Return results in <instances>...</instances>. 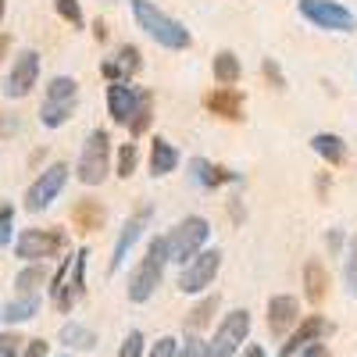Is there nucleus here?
I'll return each mask as SVG.
<instances>
[{
    "mask_svg": "<svg viewBox=\"0 0 357 357\" xmlns=\"http://www.w3.org/2000/svg\"><path fill=\"white\" fill-rule=\"evenodd\" d=\"M129 8H132L136 25H139L158 47H165V50H172V54L190 50V43H193L190 29L178 22V18H172L168 11H161L154 0H129Z\"/></svg>",
    "mask_w": 357,
    "mask_h": 357,
    "instance_id": "obj_1",
    "label": "nucleus"
},
{
    "mask_svg": "<svg viewBox=\"0 0 357 357\" xmlns=\"http://www.w3.org/2000/svg\"><path fill=\"white\" fill-rule=\"evenodd\" d=\"M86 257H89L86 247L68 250L61 257V264H57L54 279H50V301H54V307L61 314H68L86 296Z\"/></svg>",
    "mask_w": 357,
    "mask_h": 357,
    "instance_id": "obj_2",
    "label": "nucleus"
},
{
    "mask_svg": "<svg viewBox=\"0 0 357 357\" xmlns=\"http://www.w3.org/2000/svg\"><path fill=\"white\" fill-rule=\"evenodd\" d=\"M168 247H165V236H151V247L143 250L139 264L132 268L129 275V301L132 304H146L151 296L158 293V286L165 282V268H168Z\"/></svg>",
    "mask_w": 357,
    "mask_h": 357,
    "instance_id": "obj_3",
    "label": "nucleus"
},
{
    "mask_svg": "<svg viewBox=\"0 0 357 357\" xmlns=\"http://www.w3.org/2000/svg\"><path fill=\"white\" fill-rule=\"evenodd\" d=\"M207 243H211V222L204 215H186L178 218L168 232H165V247H168V261L183 268L186 261H193Z\"/></svg>",
    "mask_w": 357,
    "mask_h": 357,
    "instance_id": "obj_4",
    "label": "nucleus"
},
{
    "mask_svg": "<svg viewBox=\"0 0 357 357\" xmlns=\"http://www.w3.org/2000/svg\"><path fill=\"white\" fill-rule=\"evenodd\" d=\"M111 175V136L107 129H93L82 139V151L75 161V178L82 186H104Z\"/></svg>",
    "mask_w": 357,
    "mask_h": 357,
    "instance_id": "obj_5",
    "label": "nucleus"
},
{
    "mask_svg": "<svg viewBox=\"0 0 357 357\" xmlns=\"http://www.w3.org/2000/svg\"><path fill=\"white\" fill-rule=\"evenodd\" d=\"M72 165L68 161H54V165H47L33 183H29V190H25V200H22V207L29 215H43L47 207L65 193V186H68V178H72Z\"/></svg>",
    "mask_w": 357,
    "mask_h": 357,
    "instance_id": "obj_6",
    "label": "nucleus"
},
{
    "mask_svg": "<svg viewBox=\"0 0 357 357\" xmlns=\"http://www.w3.org/2000/svg\"><path fill=\"white\" fill-rule=\"evenodd\" d=\"M68 254V232L65 229H22L15 236V257L33 264V261H54Z\"/></svg>",
    "mask_w": 357,
    "mask_h": 357,
    "instance_id": "obj_7",
    "label": "nucleus"
},
{
    "mask_svg": "<svg viewBox=\"0 0 357 357\" xmlns=\"http://www.w3.org/2000/svg\"><path fill=\"white\" fill-rule=\"evenodd\" d=\"M247 340H250V311L236 307L218 321V329L204 340V357H236L247 347Z\"/></svg>",
    "mask_w": 357,
    "mask_h": 357,
    "instance_id": "obj_8",
    "label": "nucleus"
},
{
    "mask_svg": "<svg viewBox=\"0 0 357 357\" xmlns=\"http://www.w3.org/2000/svg\"><path fill=\"white\" fill-rule=\"evenodd\" d=\"M296 11H301V18L314 29H321V33H343L350 36L357 29V15L340 4V0H296Z\"/></svg>",
    "mask_w": 357,
    "mask_h": 357,
    "instance_id": "obj_9",
    "label": "nucleus"
},
{
    "mask_svg": "<svg viewBox=\"0 0 357 357\" xmlns=\"http://www.w3.org/2000/svg\"><path fill=\"white\" fill-rule=\"evenodd\" d=\"M40 72H43L40 50H33V47L18 50L15 61H11V68H8V75H4V86H0V89H4V97H8V100H25V97L40 86Z\"/></svg>",
    "mask_w": 357,
    "mask_h": 357,
    "instance_id": "obj_10",
    "label": "nucleus"
},
{
    "mask_svg": "<svg viewBox=\"0 0 357 357\" xmlns=\"http://www.w3.org/2000/svg\"><path fill=\"white\" fill-rule=\"evenodd\" d=\"M218 272H222V250L204 247L193 261H186L183 268H178V293H186V296H204L207 286H215Z\"/></svg>",
    "mask_w": 357,
    "mask_h": 357,
    "instance_id": "obj_11",
    "label": "nucleus"
},
{
    "mask_svg": "<svg viewBox=\"0 0 357 357\" xmlns=\"http://www.w3.org/2000/svg\"><path fill=\"white\" fill-rule=\"evenodd\" d=\"M151 218H154V204H139L136 211L122 222V232H118L114 250H111V261H107V275H118V272H122V264L129 261L132 247L143 240V232L151 229Z\"/></svg>",
    "mask_w": 357,
    "mask_h": 357,
    "instance_id": "obj_12",
    "label": "nucleus"
},
{
    "mask_svg": "<svg viewBox=\"0 0 357 357\" xmlns=\"http://www.w3.org/2000/svg\"><path fill=\"white\" fill-rule=\"evenodd\" d=\"M301 301H296L293 293H275L272 301H268V333L275 340L289 336L296 329V321H301Z\"/></svg>",
    "mask_w": 357,
    "mask_h": 357,
    "instance_id": "obj_13",
    "label": "nucleus"
},
{
    "mask_svg": "<svg viewBox=\"0 0 357 357\" xmlns=\"http://www.w3.org/2000/svg\"><path fill=\"white\" fill-rule=\"evenodd\" d=\"M333 325L325 321L321 314H304L301 321H296V329L286 336V343H282V350H279V357H296L304 347H311V343H318L325 333H329Z\"/></svg>",
    "mask_w": 357,
    "mask_h": 357,
    "instance_id": "obj_14",
    "label": "nucleus"
},
{
    "mask_svg": "<svg viewBox=\"0 0 357 357\" xmlns=\"http://www.w3.org/2000/svg\"><path fill=\"white\" fill-rule=\"evenodd\" d=\"M139 89L132 82H107V114L114 126H129V118L139 104Z\"/></svg>",
    "mask_w": 357,
    "mask_h": 357,
    "instance_id": "obj_15",
    "label": "nucleus"
},
{
    "mask_svg": "<svg viewBox=\"0 0 357 357\" xmlns=\"http://www.w3.org/2000/svg\"><path fill=\"white\" fill-rule=\"evenodd\" d=\"M183 165V154H178V146L165 136H151V158H146V168H151V178H165L172 172H178Z\"/></svg>",
    "mask_w": 357,
    "mask_h": 357,
    "instance_id": "obj_16",
    "label": "nucleus"
},
{
    "mask_svg": "<svg viewBox=\"0 0 357 357\" xmlns=\"http://www.w3.org/2000/svg\"><path fill=\"white\" fill-rule=\"evenodd\" d=\"M204 107L218 114L222 122H240L243 118V93H236L232 86H218L211 93H204Z\"/></svg>",
    "mask_w": 357,
    "mask_h": 357,
    "instance_id": "obj_17",
    "label": "nucleus"
},
{
    "mask_svg": "<svg viewBox=\"0 0 357 357\" xmlns=\"http://www.w3.org/2000/svg\"><path fill=\"white\" fill-rule=\"evenodd\" d=\"M311 151L325 161V165H343L347 161V139L336 136V132H314L311 136Z\"/></svg>",
    "mask_w": 357,
    "mask_h": 357,
    "instance_id": "obj_18",
    "label": "nucleus"
},
{
    "mask_svg": "<svg viewBox=\"0 0 357 357\" xmlns=\"http://www.w3.org/2000/svg\"><path fill=\"white\" fill-rule=\"evenodd\" d=\"M75 107H79V100H47V97H43V104H40V126H43V129H61V126H68L72 114H75Z\"/></svg>",
    "mask_w": 357,
    "mask_h": 357,
    "instance_id": "obj_19",
    "label": "nucleus"
},
{
    "mask_svg": "<svg viewBox=\"0 0 357 357\" xmlns=\"http://www.w3.org/2000/svg\"><path fill=\"white\" fill-rule=\"evenodd\" d=\"M72 222H75V229L79 232H93V229H104V222H107V211H104V204L100 200H79L75 204V211H72Z\"/></svg>",
    "mask_w": 357,
    "mask_h": 357,
    "instance_id": "obj_20",
    "label": "nucleus"
},
{
    "mask_svg": "<svg viewBox=\"0 0 357 357\" xmlns=\"http://www.w3.org/2000/svg\"><path fill=\"white\" fill-rule=\"evenodd\" d=\"M325 293H329V272H325V264L314 257L304 264V296L311 304H321Z\"/></svg>",
    "mask_w": 357,
    "mask_h": 357,
    "instance_id": "obj_21",
    "label": "nucleus"
},
{
    "mask_svg": "<svg viewBox=\"0 0 357 357\" xmlns=\"http://www.w3.org/2000/svg\"><path fill=\"white\" fill-rule=\"evenodd\" d=\"M151 126H154V93H151V89H139V104H136V111H132L126 129H129L132 139H139V136L151 132Z\"/></svg>",
    "mask_w": 357,
    "mask_h": 357,
    "instance_id": "obj_22",
    "label": "nucleus"
},
{
    "mask_svg": "<svg viewBox=\"0 0 357 357\" xmlns=\"http://www.w3.org/2000/svg\"><path fill=\"white\" fill-rule=\"evenodd\" d=\"M211 75L218 86H236L243 75V65H240V57H236L232 50H218L215 54V61H211Z\"/></svg>",
    "mask_w": 357,
    "mask_h": 357,
    "instance_id": "obj_23",
    "label": "nucleus"
},
{
    "mask_svg": "<svg viewBox=\"0 0 357 357\" xmlns=\"http://www.w3.org/2000/svg\"><path fill=\"white\" fill-rule=\"evenodd\" d=\"M218 304H222V301H218V293H204V296H200V301L193 304V311H190V318H186V333H197V336H200V333L207 329V321H211V318H215V311H218Z\"/></svg>",
    "mask_w": 357,
    "mask_h": 357,
    "instance_id": "obj_24",
    "label": "nucleus"
},
{
    "mask_svg": "<svg viewBox=\"0 0 357 357\" xmlns=\"http://www.w3.org/2000/svg\"><path fill=\"white\" fill-rule=\"evenodd\" d=\"M0 314H4L8 325H22V321H29V318H36V314H40V296H36V293H25V296L18 293Z\"/></svg>",
    "mask_w": 357,
    "mask_h": 357,
    "instance_id": "obj_25",
    "label": "nucleus"
},
{
    "mask_svg": "<svg viewBox=\"0 0 357 357\" xmlns=\"http://www.w3.org/2000/svg\"><path fill=\"white\" fill-rule=\"evenodd\" d=\"M57 340H61L68 350H93L97 347V333L86 329V325H79V321H65L61 333H57Z\"/></svg>",
    "mask_w": 357,
    "mask_h": 357,
    "instance_id": "obj_26",
    "label": "nucleus"
},
{
    "mask_svg": "<svg viewBox=\"0 0 357 357\" xmlns=\"http://www.w3.org/2000/svg\"><path fill=\"white\" fill-rule=\"evenodd\" d=\"M111 61L118 65V72H122V82H129V79L143 68V54H139V47H136V43H122V47L114 50Z\"/></svg>",
    "mask_w": 357,
    "mask_h": 357,
    "instance_id": "obj_27",
    "label": "nucleus"
},
{
    "mask_svg": "<svg viewBox=\"0 0 357 357\" xmlns=\"http://www.w3.org/2000/svg\"><path fill=\"white\" fill-rule=\"evenodd\" d=\"M136 168H139V146L129 139V143H122L114 151V175L118 178H129V175H136Z\"/></svg>",
    "mask_w": 357,
    "mask_h": 357,
    "instance_id": "obj_28",
    "label": "nucleus"
},
{
    "mask_svg": "<svg viewBox=\"0 0 357 357\" xmlns=\"http://www.w3.org/2000/svg\"><path fill=\"white\" fill-rule=\"evenodd\" d=\"M47 282V268L40 264V261H33V264H25L22 272L15 275V289L25 296V293H36L40 286Z\"/></svg>",
    "mask_w": 357,
    "mask_h": 357,
    "instance_id": "obj_29",
    "label": "nucleus"
},
{
    "mask_svg": "<svg viewBox=\"0 0 357 357\" xmlns=\"http://www.w3.org/2000/svg\"><path fill=\"white\" fill-rule=\"evenodd\" d=\"M343 289L350 301H357V236L347 240V254H343Z\"/></svg>",
    "mask_w": 357,
    "mask_h": 357,
    "instance_id": "obj_30",
    "label": "nucleus"
},
{
    "mask_svg": "<svg viewBox=\"0 0 357 357\" xmlns=\"http://www.w3.org/2000/svg\"><path fill=\"white\" fill-rule=\"evenodd\" d=\"M47 100H79V82L72 75H54L47 82Z\"/></svg>",
    "mask_w": 357,
    "mask_h": 357,
    "instance_id": "obj_31",
    "label": "nucleus"
},
{
    "mask_svg": "<svg viewBox=\"0 0 357 357\" xmlns=\"http://www.w3.org/2000/svg\"><path fill=\"white\" fill-rule=\"evenodd\" d=\"M211 161H207V158H190L186 161V175H190V183L197 186V190H207V186H211Z\"/></svg>",
    "mask_w": 357,
    "mask_h": 357,
    "instance_id": "obj_32",
    "label": "nucleus"
},
{
    "mask_svg": "<svg viewBox=\"0 0 357 357\" xmlns=\"http://www.w3.org/2000/svg\"><path fill=\"white\" fill-rule=\"evenodd\" d=\"M54 11H57V18H65L72 29H82L86 25V15H82L79 0H54Z\"/></svg>",
    "mask_w": 357,
    "mask_h": 357,
    "instance_id": "obj_33",
    "label": "nucleus"
},
{
    "mask_svg": "<svg viewBox=\"0 0 357 357\" xmlns=\"http://www.w3.org/2000/svg\"><path fill=\"white\" fill-rule=\"evenodd\" d=\"M114 357H146V340H143V333H139V329H129Z\"/></svg>",
    "mask_w": 357,
    "mask_h": 357,
    "instance_id": "obj_34",
    "label": "nucleus"
},
{
    "mask_svg": "<svg viewBox=\"0 0 357 357\" xmlns=\"http://www.w3.org/2000/svg\"><path fill=\"white\" fill-rule=\"evenodd\" d=\"M8 243H15V207L0 204V250H4Z\"/></svg>",
    "mask_w": 357,
    "mask_h": 357,
    "instance_id": "obj_35",
    "label": "nucleus"
},
{
    "mask_svg": "<svg viewBox=\"0 0 357 357\" xmlns=\"http://www.w3.org/2000/svg\"><path fill=\"white\" fill-rule=\"evenodd\" d=\"M146 357H178V340L175 336H161L151 343V350H146Z\"/></svg>",
    "mask_w": 357,
    "mask_h": 357,
    "instance_id": "obj_36",
    "label": "nucleus"
},
{
    "mask_svg": "<svg viewBox=\"0 0 357 357\" xmlns=\"http://www.w3.org/2000/svg\"><path fill=\"white\" fill-rule=\"evenodd\" d=\"M347 240H350V236L343 229H329V232H325V247H329L333 257H343L347 254Z\"/></svg>",
    "mask_w": 357,
    "mask_h": 357,
    "instance_id": "obj_37",
    "label": "nucleus"
},
{
    "mask_svg": "<svg viewBox=\"0 0 357 357\" xmlns=\"http://www.w3.org/2000/svg\"><path fill=\"white\" fill-rule=\"evenodd\" d=\"M261 75H268V82H272L275 89H286V75L279 72V65L272 61V57H264V61H261Z\"/></svg>",
    "mask_w": 357,
    "mask_h": 357,
    "instance_id": "obj_38",
    "label": "nucleus"
},
{
    "mask_svg": "<svg viewBox=\"0 0 357 357\" xmlns=\"http://www.w3.org/2000/svg\"><path fill=\"white\" fill-rule=\"evenodd\" d=\"M178 357H204V340L197 333H190L183 343H178Z\"/></svg>",
    "mask_w": 357,
    "mask_h": 357,
    "instance_id": "obj_39",
    "label": "nucleus"
},
{
    "mask_svg": "<svg viewBox=\"0 0 357 357\" xmlns=\"http://www.w3.org/2000/svg\"><path fill=\"white\" fill-rule=\"evenodd\" d=\"M296 357H333V354H329V347H325V343L318 340V343H311V347H304V350H301V354H296Z\"/></svg>",
    "mask_w": 357,
    "mask_h": 357,
    "instance_id": "obj_40",
    "label": "nucleus"
},
{
    "mask_svg": "<svg viewBox=\"0 0 357 357\" xmlns=\"http://www.w3.org/2000/svg\"><path fill=\"white\" fill-rule=\"evenodd\" d=\"M47 354V340H29V347L22 350V357H43Z\"/></svg>",
    "mask_w": 357,
    "mask_h": 357,
    "instance_id": "obj_41",
    "label": "nucleus"
},
{
    "mask_svg": "<svg viewBox=\"0 0 357 357\" xmlns=\"http://www.w3.org/2000/svg\"><path fill=\"white\" fill-rule=\"evenodd\" d=\"M236 357H268V350L261 347V343H247L240 354H236Z\"/></svg>",
    "mask_w": 357,
    "mask_h": 357,
    "instance_id": "obj_42",
    "label": "nucleus"
},
{
    "mask_svg": "<svg viewBox=\"0 0 357 357\" xmlns=\"http://www.w3.org/2000/svg\"><path fill=\"white\" fill-rule=\"evenodd\" d=\"M229 218H232V222H243V204H240V200L229 204Z\"/></svg>",
    "mask_w": 357,
    "mask_h": 357,
    "instance_id": "obj_43",
    "label": "nucleus"
},
{
    "mask_svg": "<svg viewBox=\"0 0 357 357\" xmlns=\"http://www.w3.org/2000/svg\"><path fill=\"white\" fill-rule=\"evenodd\" d=\"M8 50H11V36H8V33H0V61L8 57Z\"/></svg>",
    "mask_w": 357,
    "mask_h": 357,
    "instance_id": "obj_44",
    "label": "nucleus"
},
{
    "mask_svg": "<svg viewBox=\"0 0 357 357\" xmlns=\"http://www.w3.org/2000/svg\"><path fill=\"white\" fill-rule=\"evenodd\" d=\"M4 15H8V0H0V25H4Z\"/></svg>",
    "mask_w": 357,
    "mask_h": 357,
    "instance_id": "obj_45",
    "label": "nucleus"
},
{
    "mask_svg": "<svg viewBox=\"0 0 357 357\" xmlns=\"http://www.w3.org/2000/svg\"><path fill=\"white\" fill-rule=\"evenodd\" d=\"M0 321H4V314H0Z\"/></svg>",
    "mask_w": 357,
    "mask_h": 357,
    "instance_id": "obj_46",
    "label": "nucleus"
}]
</instances>
